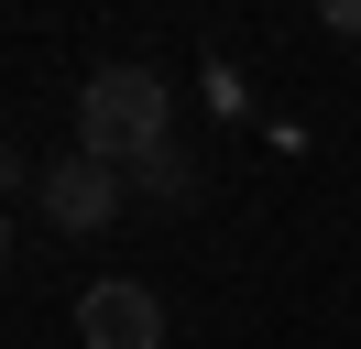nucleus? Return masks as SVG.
<instances>
[{
    "mask_svg": "<svg viewBox=\"0 0 361 349\" xmlns=\"http://www.w3.org/2000/svg\"><path fill=\"white\" fill-rule=\"evenodd\" d=\"M33 208H44L55 229H110V208H121V164L66 153V164H44V174H33Z\"/></svg>",
    "mask_w": 361,
    "mask_h": 349,
    "instance_id": "3",
    "label": "nucleus"
},
{
    "mask_svg": "<svg viewBox=\"0 0 361 349\" xmlns=\"http://www.w3.org/2000/svg\"><path fill=\"white\" fill-rule=\"evenodd\" d=\"M142 186H154L164 208H186V196H197V164H186L176 142H164V153H142Z\"/></svg>",
    "mask_w": 361,
    "mask_h": 349,
    "instance_id": "4",
    "label": "nucleus"
},
{
    "mask_svg": "<svg viewBox=\"0 0 361 349\" xmlns=\"http://www.w3.org/2000/svg\"><path fill=\"white\" fill-rule=\"evenodd\" d=\"M176 131H164V77L154 65H99L88 87H77V153H99V164H142V153H164Z\"/></svg>",
    "mask_w": 361,
    "mask_h": 349,
    "instance_id": "1",
    "label": "nucleus"
},
{
    "mask_svg": "<svg viewBox=\"0 0 361 349\" xmlns=\"http://www.w3.org/2000/svg\"><path fill=\"white\" fill-rule=\"evenodd\" d=\"M77 338L88 349H164V295L132 284V273L88 284V295H77Z\"/></svg>",
    "mask_w": 361,
    "mask_h": 349,
    "instance_id": "2",
    "label": "nucleus"
},
{
    "mask_svg": "<svg viewBox=\"0 0 361 349\" xmlns=\"http://www.w3.org/2000/svg\"><path fill=\"white\" fill-rule=\"evenodd\" d=\"M317 22H329L339 44H361V0H317Z\"/></svg>",
    "mask_w": 361,
    "mask_h": 349,
    "instance_id": "5",
    "label": "nucleus"
}]
</instances>
